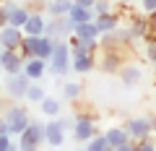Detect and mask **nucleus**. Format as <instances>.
<instances>
[{"label": "nucleus", "instance_id": "39448f33", "mask_svg": "<svg viewBox=\"0 0 156 151\" xmlns=\"http://www.w3.org/2000/svg\"><path fill=\"white\" fill-rule=\"evenodd\" d=\"M122 128L128 130L130 141H143V138H151V135H154V128H151V117H128Z\"/></svg>", "mask_w": 156, "mask_h": 151}, {"label": "nucleus", "instance_id": "412c9836", "mask_svg": "<svg viewBox=\"0 0 156 151\" xmlns=\"http://www.w3.org/2000/svg\"><path fill=\"white\" fill-rule=\"evenodd\" d=\"M73 37H78V39H99V31H96L94 21H86V23L73 26Z\"/></svg>", "mask_w": 156, "mask_h": 151}, {"label": "nucleus", "instance_id": "bb28decb", "mask_svg": "<svg viewBox=\"0 0 156 151\" xmlns=\"http://www.w3.org/2000/svg\"><path fill=\"white\" fill-rule=\"evenodd\" d=\"M44 96H47V94H44V89H42L39 84H34V81H31V84H29V89H26V96H23V99H29L31 104H39Z\"/></svg>", "mask_w": 156, "mask_h": 151}, {"label": "nucleus", "instance_id": "a211bd4d", "mask_svg": "<svg viewBox=\"0 0 156 151\" xmlns=\"http://www.w3.org/2000/svg\"><path fill=\"white\" fill-rule=\"evenodd\" d=\"M44 16L42 13H29L26 23H23V34H31V37H39V34H44Z\"/></svg>", "mask_w": 156, "mask_h": 151}, {"label": "nucleus", "instance_id": "ddd939ff", "mask_svg": "<svg viewBox=\"0 0 156 151\" xmlns=\"http://www.w3.org/2000/svg\"><path fill=\"white\" fill-rule=\"evenodd\" d=\"M120 11H109V13H99V16H94V26L99 34H107V31H115L117 26H120Z\"/></svg>", "mask_w": 156, "mask_h": 151}, {"label": "nucleus", "instance_id": "a878e982", "mask_svg": "<svg viewBox=\"0 0 156 151\" xmlns=\"http://www.w3.org/2000/svg\"><path fill=\"white\" fill-rule=\"evenodd\" d=\"M18 55L23 57V60H29V57H34V37L31 34H23V39H21V45H18Z\"/></svg>", "mask_w": 156, "mask_h": 151}, {"label": "nucleus", "instance_id": "c756f323", "mask_svg": "<svg viewBox=\"0 0 156 151\" xmlns=\"http://www.w3.org/2000/svg\"><path fill=\"white\" fill-rule=\"evenodd\" d=\"M135 151H156V143L154 138H143V141H133Z\"/></svg>", "mask_w": 156, "mask_h": 151}, {"label": "nucleus", "instance_id": "37998d69", "mask_svg": "<svg viewBox=\"0 0 156 151\" xmlns=\"http://www.w3.org/2000/svg\"><path fill=\"white\" fill-rule=\"evenodd\" d=\"M0 107H3V99H0Z\"/></svg>", "mask_w": 156, "mask_h": 151}, {"label": "nucleus", "instance_id": "2f4dec72", "mask_svg": "<svg viewBox=\"0 0 156 151\" xmlns=\"http://www.w3.org/2000/svg\"><path fill=\"white\" fill-rule=\"evenodd\" d=\"M8 26V5L5 3H0V29Z\"/></svg>", "mask_w": 156, "mask_h": 151}, {"label": "nucleus", "instance_id": "b1692460", "mask_svg": "<svg viewBox=\"0 0 156 151\" xmlns=\"http://www.w3.org/2000/svg\"><path fill=\"white\" fill-rule=\"evenodd\" d=\"M39 107H42V112H44L47 117H57L60 115V102L55 96H44V99L39 102Z\"/></svg>", "mask_w": 156, "mask_h": 151}, {"label": "nucleus", "instance_id": "72a5a7b5", "mask_svg": "<svg viewBox=\"0 0 156 151\" xmlns=\"http://www.w3.org/2000/svg\"><path fill=\"white\" fill-rule=\"evenodd\" d=\"M8 146H11V135L3 133V135H0V151H8Z\"/></svg>", "mask_w": 156, "mask_h": 151}, {"label": "nucleus", "instance_id": "58836bf2", "mask_svg": "<svg viewBox=\"0 0 156 151\" xmlns=\"http://www.w3.org/2000/svg\"><path fill=\"white\" fill-rule=\"evenodd\" d=\"M117 3H122V5H130V3H133V0H117Z\"/></svg>", "mask_w": 156, "mask_h": 151}, {"label": "nucleus", "instance_id": "c85d7f7f", "mask_svg": "<svg viewBox=\"0 0 156 151\" xmlns=\"http://www.w3.org/2000/svg\"><path fill=\"white\" fill-rule=\"evenodd\" d=\"M91 11H94V16H99V13H109L112 11V0H94Z\"/></svg>", "mask_w": 156, "mask_h": 151}, {"label": "nucleus", "instance_id": "f03ea898", "mask_svg": "<svg viewBox=\"0 0 156 151\" xmlns=\"http://www.w3.org/2000/svg\"><path fill=\"white\" fill-rule=\"evenodd\" d=\"M47 70H50L52 76H65V73L70 70V45H68V39H57L55 42V50H52V55H50Z\"/></svg>", "mask_w": 156, "mask_h": 151}, {"label": "nucleus", "instance_id": "ea45409f", "mask_svg": "<svg viewBox=\"0 0 156 151\" xmlns=\"http://www.w3.org/2000/svg\"><path fill=\"white\" fill-rule=\"evenodd\" d=\"M76 151H86V146H81V149H76Z\"/></svg>", "mask_w": 156, "mask_h": 151}, {"label": "nucleus", "instance_id": "f257e3e1", "mask_svg": "<svg viewBox=\"0 0 156 151\" xmlns=\"http://www.w3.org/2000/svg\"><path fill=\"white\" fill-rule=\"evenodd\" d=\"M0 115H3V120L8 123V133H11V135H21L23 128L31 123V117H29V112H26V107L16 104V102L5 104L3 110H0Z\"/></svg>", "mask_w": 156, "mask_h": 151}, {"label": "nucleus", "instance_id": "1a4fd4ad", "mask_svg": "<svg viewBox=\"0 0 156 151\" xmlns=\"http://www.w3.org/2000/svg\"><path fill=\"white\" fill-rule=\"evenodd\" d=\"M44 143H50L52 149H60L65 143V130H62L60 120L52 117L50 123H44Z\"/></svg>", "mask_w": 156, "mask_h": 151}, {"label": "nucleus", "instance_id": "393cba45", "mask_svg": "<svg viewBox=\"0 0 156 151\" xmlns=\"http://www.w3.org/2000/svg\"><path fill=\"white\" fill-rule=\"evenodd\" d=\"M83 146H86V151H112V146L107 143V138H104V133H101V135L96 133L94 138H91V141H86Z\"/></svg>", "mask_w": 156, "mask_h": 151}, {"label": "nucleus", "instance_id": "7ed1b4c3", "mask_svg": "<svg viewBox=\"0 0 156 151\" xmlns=\"http://www.w3.org/2000/svg\"><path fill=\"white\" fill-rule=\"evenodd\" d=\"M42 143H44V123L31 120L18 135V151H39Z\"/></svg>", "mask_w": 156, "mask_h": 151}, {"label": "nucleus", "instance_id": "6e6552de", "mask_svg": "<svg viewBox=\"0 0 156 151\" xmlns=\"http://www.w3.org/2000/svg\"><path fill=\"white\" fill-rule=\"evenodd\" d=\"M117 78H120V84L128 86V89H135V86L143 81V70H140L135 63H125L120 70H117Z\"/></svg>", "mask_w": 156, "mask_h": 151}, {"label": "nucleus", "instance_id": "aec40b11", "mask_svg": "<svg viewBox=\"0 0 156 151\" xmlns=\"http://www.w3.org/2000/svg\"><path fill=\"white\" fill-rule=\"evenodd\" d=\"M68 18H70L73 26H76V23H86V21H94V11H91V8L73 5L70 11H68Z\"/></svg>", "mask_w": 156, "mask_h": 151}, {"label": "nucleus", "instance_id": "cd10ccee", "mask_svg": "<svg viewBox=\"0 0 156 151\" xmlns=\"http://www.w3.org/2000/svg\"><path fill=\"white\" fill-rule=\"evenodd\" d=\"M143 42H146V60L156 65V34H148Z\"/></svg>", "mask_w": 156, "mask_h": 151}, {"label": "nucleus", "instance_id": "423d86ee", "mask_svg": "<svg viewBox=\"0 0 156 151\" xmlns=\"http://www.w3.org/2000/svg\"><path fill=\"white\" fill-rule=\"evenodd\" d=\"M29 84H31V78H29V76H23V70L5 76V91H8V96H11V99H23V96H26Z\"/></svg>", "mask_w": 156, "mask_h": 151}, {"label": "nucleus", "instance_id": "9d476101", "mask_svg": "<svg viewBox=\"0 0 156 151\" xmlns=\"http://www.w3.org/2000/svg\"><path fill=\"white\" fill-rule=\"evenodd\" d=\"M128 34H130V39H146L151 31L148 26V18H146V13H138V16H130V23H128Z\"/></svg>", "mask_w": 156, "mask_h": 151}, {"label": "nucleus", "instance_id": "f8f14e48", "mask_svg": "<svg viewBox=\"0 0 156 151\" xmlns=\"http://www.w3.org/2000/svg\"><path fill=\"white\" fill-rule=\"evenodd\" d=\"M23 39V29H16V26H3L0 29V47L3 50H18Z\"/></svg>", "mask_w": 156, "mask_h": 151}, {"label": "nucleus", "instance_id": "473e14b6", "mask_svg": "<svg viewBox=\"0 0 156 151\" xmlns=\"http://www.w3.org/2000/svg\"><path fill=\"white\" fill-rule=\"evenodd\" d=\"M57 120H60V125H62L65 133H68V130H73V125H76V117H57Z\"/></svg>", "mask_w": 156, "mask_h": 151}, {"label": "nucleus", "instance_id": "4c0bfd02", "mask_svg": "<svg viewBox=\"0 0 156 151\" xmlns=\"http://www.w3.org/2000/svg\"><path fill=\"white\" fill-rule=\"evenodd\" d=\"M151 128H154V133H156V115L151 117Z\"/></svg>", "mask_w": 156, "mask_h": 151}, {"label": "nucleus", "instance_id": "2eb2a0df", "mask_svg": "<svg viewBox=\"0 0 156 151\" xmlns=\"http://www.w3.org/2000/svg\"><path fill=\"white\" fill-rule=\"evenodd\" d=\"M8 5V26H16V29H23V23H26L29 18V8L26 5H16V3H5Z\"/></svg>", "mask_w": 156, "mask_h": 151}, {"label": "nucleus", "instance_id": "79ce46f5", "mask_svg": "<svg viewBox=\"0 0 156 151\" xmlns=\"http://www.w3.org/2000/svg\"><path fill=\"white\" fill-rule=\"evenodd\" d=\"M39 3H47V0H39Z\"/></svg>", "mask_w": 156, "mask_h": 151}, {"label": "nucleus", "instance_id": "6ab92c4d", "mask_svg": "<svg viewBox=\"0 0 156 151\" xmlns=\"http://www.w3.org/2000/svg\"><path fill=\"white\" fill-rule=\"evenodd\" d=\"M104 138H107V143H109L112 149H117V146H122V143H130V135H128L125 128H109L104 133Z\"/></svg>", "mask_w": 156, "mask_h": 151}, {"label": "nucleus", "instance_id": "f704fd0d", "mask_svg": "<svg viewBox=\"0 0 156 151\" xmlns=\"http://www.w3.org/2000/svg\"><path fill=\"white\" fill-rule=\"evenodd\" d=\"M146 18H148V26H151V31H156V11H154V13H146Z\"/></svg>", "mask_w": 156, "mask_h": 151}, {"label": "nucleus", "instance_id": "c03bdc74", "mask_svg": "<svg viewBox=\"0 0 156 151\" xmlns=\"http://www.w3.org/2000/svg\"><path fill=\"white\" fill-rule=\"evenodd\" d=\"M154 34H156V31H154Z\"/></svg>", "mask_w": 156, "mask_h": 151}, {"label": "nucleus", "instance_id": "5701e85b", "mask_svg": "<svg viewBox=\"0 0 156 151\" xmlns=\"http://www.w3.org/2000/svg\"><path fill=\"white\" fill-rule=\"evenodd\" d=\"M83 96V86L76 84V81H68V84H62V99L65 102H76Z\"/></svg>", "mask_w": 156, "mask_h": 151}, {"label": "nucleus", "instance_id": "9b49d317", "mask_svg": "<svg viewBox=\"0 0 156 151\" xmlns=\"http://www.w3.org/2000/svg\"><path fill=\"white\" fill-rule=\"evenodd\" d=\"M0 68L11 76V73H21L23 70V57L16 50H0Z\"/></svg>", "mask_w": 156, "mask_h": 151}, {"label": "nucleus", "instance_id": "f3484780", "mask_svg": "<svg viewBox=\"0 0 156 151\" xmlns=\"http://www.w3.org/2000/svg\"><path fill=\"white\" fill-rule=\"evenodd\" d=\"M70 68L76 73H91L96 68V55H70Z\"/></svg>", "mask_w": 156, "mask_h": 151}, {"label": "nucleus", "instance_id": "a19ab883", "mask_svg": "<svg viewBox=\"0 0 156 151\" xmlns=\"http://www.w3.org/2000/svg\"><path fill=\"white\" fill-rule=\"evenodd\" d=\"M0 3H13V0H0Z\"/></svg>", "mask_w": 156, "mask_h": 151}, {"label": "nucleus", "instance_id": "4468645a", "mask_svg": "<svg viewBox=\"0 0 156 151\" xmlns=\"http://www.w3.org/2000/svg\"><path fill=\"white\" fill-rule=\"evenodd\" d=\"M44 73H47V60H42V57H29V60H23V76H29L31 81L44 78Z\"/></svg>", "mask_w": 156, "mask_h": 151}, {"label": "nucleus", "instance_id": "4be33fe9", "mask_svg": "<svg viewBox=\"0 0 156 151\" xmlns=\"http://www.w3.org/2000/svg\"><path fill=\"white\" fill-rule=\"evenodd\" d=\"M73 8V0H47V13L50 16H68Z\"/></svg>", "mask_w": 156, "mask_h": 151}, {"label": "nucleus", "instance_id": "dca6fc26", "mask_svg": "<svg viewBox=\"0 0 156 151\" xmlns=\"http://www.w3.org/2000/svg\"><path fill=\"white\" fill-rule=\"evenodd\" d=\"M52 50H55V39H50L47 34H39V37H34V57L50 60Z\"/></svg>", "mask_w": 156, "mask_h": 151}, {"label": "nucleus", "instance_id": "0eeeda50", "mask_svg": "<svg viewBox=\"0 0 156 151\" xmlns=\"http://www.w3.org/2000/svg\"><path fill=\"white\" fill-rule=\"evenodd\" d=\"M73 141L83 146L86 141H91L96 135V120H89V117H76V125H73Z\"/></svg>", "mask_w": 156, "mask_h": 151}, {"label": "nucleus", "instance_id": "20e7f679", "mask_svg": "<svg viewBox=\"0 0 156 151\" xmlns=\"http://www.w3.org/2000/svg\"><path fill=\"white\" fill-rule=\"evenodd\" d=\"M44 34L50 37V39H68L73 34V23L68 16H50V21L44 23Z\"/></svg>", "mask_w": 156, "mask_h": 151}, {"label": "nucleus", "instance_id": "e433bc0d", "mask_svg": "<svg viewBox=\"0 0 156 151\" xmlns=\"http://www.w3.org/2000/svg\"><path fill=\"white\" fill-rule=\"evenodd\" d=\"M112 151H135V146H133V141H130V143H122V146H117V149H112Z\"/></svg>", "mask_w": 156, "mask_h": 151}, {"label": "nucleus", "instance_id": "c9c22d12", "mask_svg": "<svg viewBox=\"0 0 156 151\" xmlns=\"http://www.w3.org/2000/svg\"><path fill=\"white\" fill-rule=\"evenodd\" d=\"M73 5H81V8H91L94 0H73Z\"/></svg>", "mask_w": 156, "mask_h": 151}, {"label": "nucleus", "instance_id": "7c9ffc66", "mask_svg": "<svg viewBox=\"0 0 156 151\" xmlns=\"http://www.w3.org/2000/svg\"><path fill=\"white\" fill-rule=\"evenodd\" d=\"M140 3V11L143 13H154L156 11V0H138Z\"/></svg>", "mask_w": 156, "mask_h": 151}]
</instances>
